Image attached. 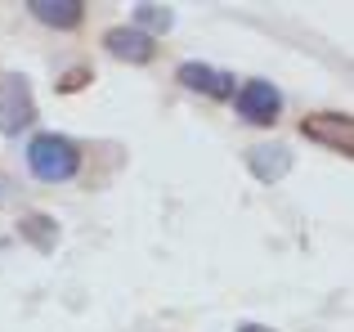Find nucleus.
Instances as JSON below:
<instances>
[{
    "label": "nucleus",
    "instance_id": "6e6552de",
    "mask_svg": "<svg viewBox=\"0 0 354 332\" xmlns=\"http://www.w3.org/2000/svg\"><path fill=\"white\" fill-rule=\"evenodd\" d=\"M27 9H32V18H41L45 27H77L81 14H86V5L81 0H27Z\"/></svg>",
    "mask_w": 354,
    "mask_h": 332
},
{
    "label": "nucleus",
    "instance_id": "f257e3e1",
    "mask_svg": "<svg viewBox=\"0 0 354 332\" xmlns=\"http://www.w3.org/2000/svg\"><path fill=\"white\" fill-rule=\"evenodd\" d=\"M27 166H32L36 180L63 184V180H72V175L81 171V149L68 140V135L45 131V135H36V140L27 144Z\"/></svg>",
    "mask_w": 354,
    "mask_h": 332
},
{
    "label": "nucleus",
    "instance_id": "20e7f679",
    "mask_svg": "<svg viewBox=\"0 0 354 332\" xmlns=\"http://www.w3.org/2000/svg\"><path fill=\"white\" fill-rule=\"evenodd\" d=\"M234 104H238V117L251 122V126H269L283 113V95H278V86H269V81H247V86H238Z\"/></svg>",
    "mask_w": 354,
    "mask_h": 332
},
{
    "label": "nucleus",
    "instance_id": "f03ea898",
    "mask_svg": "<svg viewBox=\"0 0 354 332\" xmlns=\"http://www.w3.org/2000/svg\"><path fill=\"white\" fill-rule=\"evenodd\" d=\"M36 122V99L27 77H0V135H18Z\"/></svg>",
    "mask_w": 354,
    "mask_h": 332
},
{
    "label": "nucleus",
    "instance_id": "423d86ee",
    "mask_svg": "<svg viewBox=\"0 0 354 332\" xmlns=\"http://www.w3.org/2000/svg\"><path fill=\"white\" fill-rule=\"evenodd\" d=\"M247 166H251L256 180L274 184V180H283V175L292 171V153H287L283 144H256V149H247Z\"/></svg>",
    "mask_w": 354,
    "mask_h": 332
},
{
    "label": "nucleus",
    "instance_id": "9b49d317",
    "mask_svg": "<svg viewBox=\"0 0 354 332\" xmlns=\"http://www.w3.org/2000/svg\"><path fill=\"white\" fill-rule=\"evenodd\" d=\"M238 332H269V328H260V324H242Z\"/></svg>",
    "mask_w": 354,
    "mask_h": 332
},
{
    "label": "nucleus",
    "instance_id": "39448f33",
    "mask_svg": "<svg viewBox=\"0 0 354 332\" xmlns=\"http://www.w3.org/2000/svg\"><path fill=\"white\" fill-rule=\"evenodd\" d=\"M175 77H180V86L202 90V95H211V99H229V95H234V77H229V72L207 68V63H180Z\"/></svg>",
    "mask_w": 354,
    "mask_h": 332
},
{
    "label": "nucleus",
    "instance_id": "0eeeda50",
    "mask_svg": "<svg viewBox=\"0 0 354 332\" xmlns=\"http://www.w3.org/2000/svg\"><path fill=\"white\" fill-rule=\"evenodd\" d=\"M104 45H108V54H117V59H126V63L153 59V36L135 32V27H113V32L104 36Z\"/></svg>",
    "mask_w": 354,
    "mask_h": 332
},
{
    "label": "nucleus",
    "instance_id": "9d476101",
    "mask_svg": "<svg viewBox=\"0 0 354 332\" xmlns=\"http://www.w3.org/2000/svg\"><path fill=\"white\" fill-rule=\"evenodd\" d=\"M23 234H27V238H36V247H54V238H59V229H54V225H50L45 216H32V220L23 225Z\"/></svg>",
    "mask_w": 354,
    "mask_h": 332
},
{
    "label": "nucleus",
    "instance_id": "1a4fd4ad",
    "mask_svg": "<svg viewBox=\"0 0 354 332\" xmlns=\"http://www.w3.org/2000/svg\"><path fill=\"white\" fill-rule=\"evenodd\" d=\"M175 14L166 5H135V32H171Z\"/></svg>",
    "mask_w": 354,
    "mask_h": 332
},
{
    "label": "nucleus",
    "instance_id": "7ed1b4c3",
    "mask_svg": "<svg viewBox=\"0 0 354 332\" xmlns=\"http://www.w3.org/2000/svg\"><path fill=\"white\" fill-rule=\"evenodd\" d=\"M301 135L323 144V149H332V153H346V158L354 153V122L346 113H310L301 122Z\"/></svg>",
    "mask_w": 354,
    "mask_h": 332
}]
</instances>
